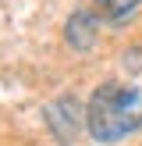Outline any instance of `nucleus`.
Listing matches in <instances>:
<instances>
[{"label":"nucleus","instance_id":"nucleus-1","mask_svg":"<svg viewBox=\"0 0 142 146\" xmlns=\"http://www.w3.org/2000/svg\"><path fill=\"white\" fill-rule=\"evenodd\" d=\"M85 128L96 143L110 146L142 128V82H110L96 86L85 104Z\"/></svg>","mask_w":142,"mask_h":146},{"label":"nucleus","instance_id":"nucleus-2","mask_svg":"<svg viewBox=\"0 0 142 146\" xmlns=\"http://www.w3.org/2000/svg\"><path fill=\"white\" fill-rule=\"evenodd\" d=\"M78 100L75 96H60V100H53V104L46 107V121H50V128H53V135H60V139H75V132H78Z\"/></svg>","mask_w":142,"mask_h":146},{"label":"nucleus","instance_id":"nucleus-3","mask_svg":"<svg viewBox=\"0 0 142 146\" xmlns=\"http://www.w3.org/2000/svg\"><path fill=\"white\" fill-rule=\"evenodd\" d=\"M139 7L142 0H92V14L106 25H128Z\"/></svg>","mask_w":142,"mask_h":146},{"label":"nucleus","instance_id":"nucleus-4","mask_svg":"<svg viewBox=\"0 0 142 146\" xmlns=\"http://www.w3.org/2000/svg\"><path fill=\"white\" fill-rule=\"evenodd\" d=\"M64 36H68V43L75 50H89L92 39H96V14L89 11H78L68 18V29H64Z\"/></svg>","mask_w":142,"mask_h":146}]
</instances>
